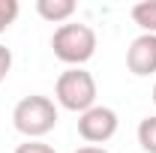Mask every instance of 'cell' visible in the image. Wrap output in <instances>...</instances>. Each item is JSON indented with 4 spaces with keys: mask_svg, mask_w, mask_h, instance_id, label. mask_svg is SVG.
<instances>
[{
    "mask_svg": "<svg viewBox=\"0 0 156 153\" xmlns=\"http://www.w3.org/2000/svg\"><path fill=\"white\" fill-rule=\"evenodd\" d=\"M12 123L21 135H27V141H39L57 126V108L48 96H24L12 111Z\"/></svg>",
    "mask_w": 156,
    "mask_h": 153,
    "instance_id": "cell-1",
    "label": "cell"
},
{
    "mask_svg": "<svg viewBox=\"0 0 156 153\" xmlns=\"http://www.w3.org/2000/svg\"><path fill=\"white\" fill-rule=\"evenodd\" d=\"M51 48H54V57L72 69L96 54V33L87 24H60L51 36Z\"/></svg>",
    "mask_w": 156,
    "mask_h": 153,
    "instance_id": "cell-2",
    "label": "cell"
},
{
    "mask_svg": "<svg viewBox=\"0 0 156 153\" xmlns=\"http://www.w3.org/2000/svg\"><path fill=\"white\" fill-rule=\"evenodd\" d=\"M54 96H57V102L66 111L84 114V111H90V108L96 105V81H93V75H90L87 69L72 66V69H66V72L57 78Z\"/></svg>",
    "mask_w": 156,
    "mask_h": 153,
    "instance_id": "cell-3",
    "label": "cell"
},
{
    "mask_svg": "<svg viewBox=\"0 0 156 153\" xmlns=\"http://www.w3.org/2000/svg\"><path fill=\"white\" fill-rule=\"evenodd\" d=\"M117 132V114L105 105H93L90 111L78 117V135L90 144H102L108 138H114Z\"/></svg>",
    "mask_w": 156,
    "mask_h": 153,
    "instance_id": "cell-4",
    "label": "cell"
},
{
    "mask_svg": "<svg viewBox=\"0 0 156 153\" xmlns=\"http://www.w3.org/2000/svg\"><path fill=\"white\" fill-rule=\"evenodd\" d=\"M126 66L132 75H153L156 72V36L141 33L132 39L129 51H126Z\"/></svg>",
    "mask_w": 156,
    "mask_h": 153,
    "instance_id": "cell-5",
    "label": "cell"
},
{
    "mask_svg": "<svg viewBox=\"0 0 156 153\" xmlns=\"http://www.w3.org/2000/svg\"><path fill=\"white\" fill-rule=\"evenodd\" d=\"M36 12L45 21L60 24V21L72 18V12H75V0H36Z\"/></svg>",
    "mask_w": 156,
    "mask_h": 153,
    "instance_id": "cell-6",
    "label": "cell"
},
{
    "mask_svg": "<svg viewBox=\"0 0 156 153\" xmlns=\"http://www.w3.org/2000/svg\"><path fill=\"white\" fill-rule=\"evenodd\" d=\"M132 21H135L144 33L156 36V0H141V3H135L132 6Z\"/></svg>",
    "mask_w": 156,
    "mask_h": 153,
    "instance_id": "cell-7",
    "label": "cell"
},
{
    "mask_svg": "<svg viewBox=\"0 0 156 153\" xmlns=\"http://www.w3.org/2000/svg\"><path fill=\"white\" fill-rule=\"evenodd\" d=\"M138 144L147 153H156V114L144 117V120L138 123Z\"/></svg>",
    "mask_w": 156,
    "mask_h": 153,
    "instance_id": "cell-8",
    "label": "cell"
},
{
    "mask_svg": "<svg viewBox=\"0 0 156 153\" xmlns=\"http://www.w3.org/2000/svg\"><path fill=\"white\" fill-rule=\"evenodd\" d=\"M18 18V0H0V33L9 30Z\"/></svg>",
    "mask_w": 156,
    "mask_h": 153,
    "instance_id": "cell-9",
    "label": "cell"
},
{
    "mask_svg": "<svg viewBox=\"0 0 156 153\" xmlns=\"http://www.w3.org/2000/svg\"><path fill=\"white\" fill-rule=\"evenodd\" d=\"M15 153H54V147L45 144V141H24L15 147Z\"/></svg>",
    "mask_w": 156,
    "mask_h": 153,
    "instance_id": "cell-10",
    "label": "cell"
},
{
    "mask_svg": "<svg viewBox=\"0 0 156 153\" xmlns=\"http://www.w3.org/2000/svg\"><path fill=\"white\" fill-rule=\"evenodd\" d=\"M9 69H12V51L6 45H0V81L9 75Z\"/></svg>",
    "mask_w": 156,
    "mask_h": 153,
    "instance_id": "cell-11",
    "label": "cell"
},
{
    "mask_svg": "<svg viewBox=\"0 0 156 153\" xmlns=\"http://www.w3.org/2000/svg\"><path fill=\"white\" fill-rule=\"evenodd\" d=\"M75 153H108L105 147H78Z\"/></svg>",
    "mask_w": 156,
    "mask_h": 153,
    "instance_id": "cell-12",
    "label": "cell"
},
{
    "mask_svg": "<svg viewBox=\"0 0 156 153\" xmlns=\"http://www.w3.org/2000/svg\"><path fill=\"white\" fill-rule=\"evenodd\" d=\"M153 105H156V87H153Z\"/></svg>",
    "mask_w": 156,
    "mask_h": 153,
    "instance_id": "cell-13",
    "label": "cell"
}]
</instances>
